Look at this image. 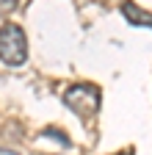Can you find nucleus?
Masks as SVG:
<instances>
[{
    "label": "nucleus",
    "mask_w": 152,
    "mask_h": 155,
    "mask_svg": "<svg viewBox=\"0 0 152 155\" xmlns=\"http://www.w3.org/2000/svg\"><path fill=\"white\" fill-rule=\"evenodd\" d=\"M0 155H17L14 150H0Z\"/></svg>",
    "instance_id": "5"
},
{
    "label": "nucleus",
    "mask_w": 152,
    "mask_h": 155,
    "mask_svg": "<svg viewBox=\"0 0 152 155\" xmlns=\"http://www.w3.org/2000/svg\"><path fill=\"white\" fill-rule=\"evenodd\" d=\"M17 8V0H0V11H14Z\"/></svg>",
    "instance_id": "4"
},
{
    "label": "nucleus",
    "mask_w": 152,
    "mask_h": 155,
    "mask_svg": "<svg viewBox=\"0 0 152 155\" xmlns=\"http://www.w3.org/2000/svg\"><path fill=\"white\" fill-rule=\"evenodd\" d=\"M64 103L78 114V116H94L100 108V89L91 86V83H78V86H69L64 91Z\"/></svg>",
    "instance_id": "2"
},
{
    "label": "nucleus",
    "mask_w": 152,
    "mask_h": 155,
    "mask_svg": "<svg viewBox=\"0 0 152 155\" xmlns=\"http://www.w3.org/2000/svg\"><path fill=\"white\" fill-rule=\"evenodd\" d=\"M122 14L127 17V22H133V25H144V28H152V14L149 11H144V8H138L136 3H122Z\"/></svg>",
    "instance_id": "3"
},
{
    "label": "nucleus",
    "mask_w": 152,
    "mask_h": 155,
    "mask_svg": "<svg viewBox=\"0 0 152 155\" xmlns=\"http://www.w3.org/2000/svg\"><path fill=\"white\" fill-rule=\"evenodd\" d=\"M0 58L8 67H22L28 58V39L20 25L6 22L0 28Z\"/></svg>",
    "instance_id": "1"
},
{
    "label": "nucleus",
    "mask_w": 152,
    "mask_h": 155,
    "mask_svg": "<svg viewBox=\"0 0 152 155\" xmlns=\"http://www.w3.org/2000/svg\"><path fill=\"white\" fill-rule=\"evenodd\" d=\"M119 155H133V150H125V152H119Z\"/></svg>",
    "instance_id": "6"
}]
</instances>
